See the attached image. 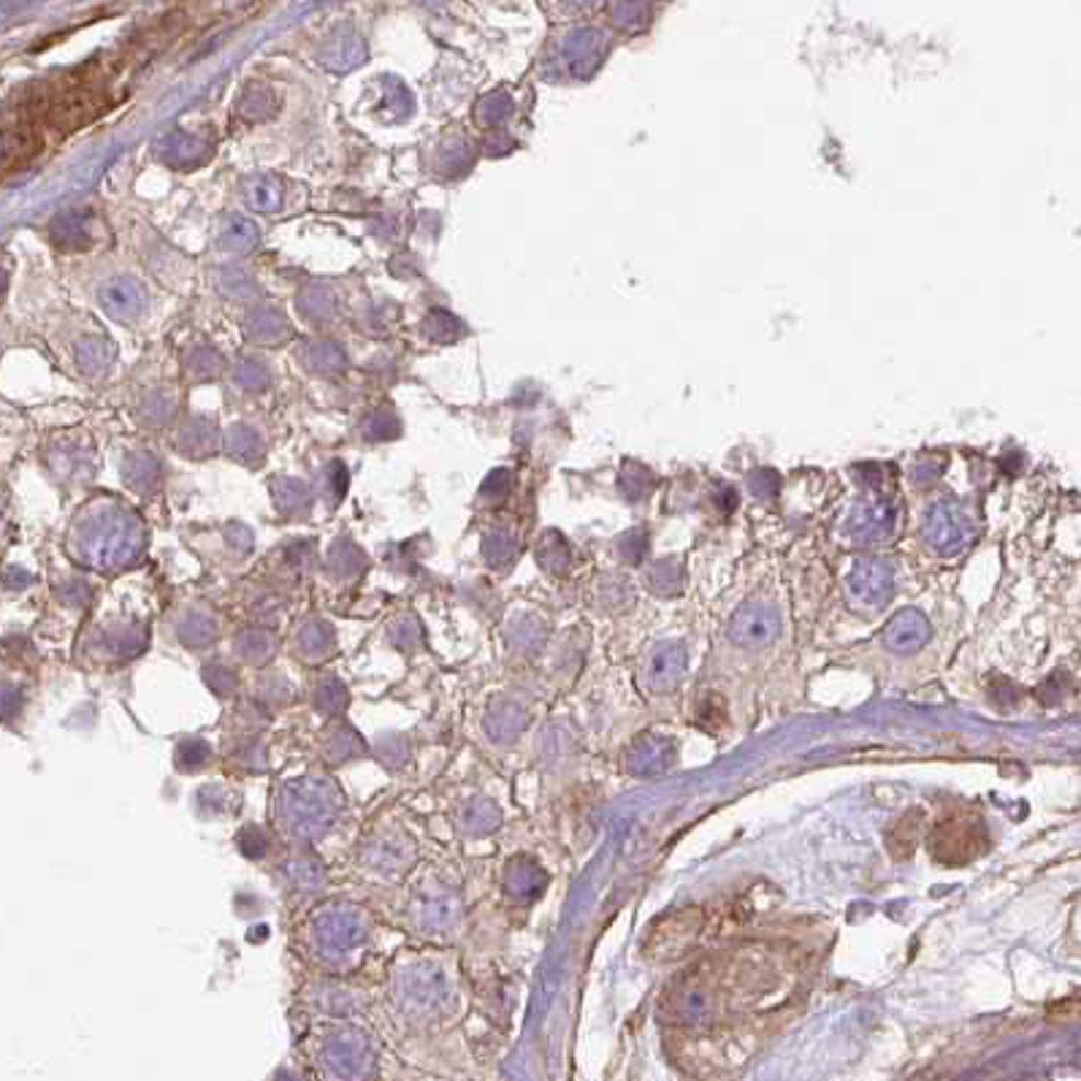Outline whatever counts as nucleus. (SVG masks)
Masks as SVG:
<instances>
[{
    "label": "nucleus",
    "mask_w": 1081,
    "mask_h": 1081,
    "mask_svg": "<svg viewBox=\"0 0 1081 1081\" xmlns=\"http://www.w3.org/2000/svg\"><path fill=\"white\" fill-rule=\"evenodd\" d=\"M916 822L910 816L903 818V822H897L895 824V829L890 833V851L895 853V857H908V853H914V844H916Z\"/></svg>",
    "instance_id": "obj_15"
},
{
    "label": "nucleus",
    "mask_w": 1081,
    "mask_h": 1081,
    "mask_svg": "<svg viewBox=\"0 0 1081 1081\" xmlns=\"http://www.w3.org/2000/svg\"><path fill=\"white\" fill-rule=\"evenodd\" d=\"M670 759H673V743L656 735H646L631 745L629 770L635 776H653V772H662Z\"/></svg>",
    "instance_id": "obj_13"
},
{
    "label": "nucleus",
    "mask_w": 1081,
    "mask_h": 1081,
    "mask_svg": "<svg viewBox=\"0 0 1081 1081\" xmlns=\"http://www.w3.org/2000/svg\"><path fill=\"white\" fill-rule=\"evenodd\" d=\"M497 818H499V813L493 811L488 802H483V805L469 807V816H466V822H469L472 833H488V829L497 824Z\"/></svg>",
    "instance_id": "obj_17"
},
{
    "label": "nucleus",
    "mask_w": 1081,
    "mask_h": 1081,
    "mask_svg": "<svg viewBox=\"0 0 1081 1081\" xmlns=\"http://www.w3.org/2000/svg\"><path fill=\"white\" fill-rule=\"evenodd\" d=\"M895 591V572L881 559H859L846 574V600L853 611H881Z\"/></svg>",
    "instance_id": "obj_4"
},
{
    "label": "nucleus",
    "mask_w": 1081,
    "mask_h": 1081,
    "mask_svg": "<svg viewBox=\"0 0 1081 1081\" xmlns=\"http://www.w3.org/2000/svg\"><path fill=\"white\" fill-rule=\"evenodd\" d=\"M932 635V626L927 621V616L916 607H906V611L897 613L884 629V642L886 648H892L895 653H910L919 651L921 646H927Z\"/></svg>",
    "instance_id": "obj_10"
},
{
    "label": "nucleus",
    "mask_w": 1081,
    "mask_h": 1081,
    "mask_svg": "<svg viewBox=\"0 0 1081 1081\" xmlns=\"http://www.w3.org/2000/svg\"><path fill=\"white\" fill-rule=\"evenodd\" d=\"M323 1060L334 1077H363V1066H369V1051L361 1038H334L323 1051Z\"/></svg>",
    "instance_id": "obj_12"
},
{
    "label": "nucleus",
    "mask_w": 1081,
    "mask_h": 1081,
    "mask_svg": "<svg viewBox=\"0 0 1081 1081\" xmlns=\"http://www.w3.org/2000/svg\"><path fill=\"white\" fill-rule=\"evenodd\" d=\"M369 862H372V868H377V870H396V868H402V862H404L402 844H380V846H372V851H369Z\"/></svg>",
    "instance_id": "obj_16"
},
{
    "label": "nucleus",
    "mask_w": 1081,
    "mask_h": 1081,
    "mask_svg": "<svg viewBox=\"0 0 1081 1081\" xmlns=\"http://www.w3.org/2000/svg\"><path fill=\"white\" fill-rule=\"evenodd\" d=\"M361 919L356 914H347V910H328L315 921V941L332 954L350 952L352 946L361 943Z\"/></svg>",
    "instance_id": "obj_9"
},
{
    "label": "nucleus",
    "mask_w": 1081,
    "mask_h": 1081,
    "mask_svg": "<svg viewBox=\"0 0 1081 1081\" xmlns=\"http://www.w3.org/2000/svg\"><path fill=\"white\" fill-rule=\"evenodd\" d=\"M508 884H510V890L515 892V895H534V892H537L539 886L545 884V875L539 873L534 864L518 862V864H512V870L508 875Z\"/></svg>",
    "instance_id": "obj_14"
},
{
    "label": "nucleus",
    "mask_w": 1081,
    "mask_h": 1081,
    "mask_svg": "<svg viewBox=\"0 0 1081 1081\" xmlns=\"http://www.w3.org/2000/svg\"><path fill=\"white\" fill-rule=\"evenodd\" d=\"M895 526V510L884 499H868L851 510L846 521V537L853 545H875Z\"/></svg>",
    "instance_id": "obj_8"
},
{
    "label": "nucleus",
    "mask_w": 1081,
    "mask_h": 1081,
    "mask_svg": "<svg viewBox=\"0 0 1081 1081\" xmlns=\"http://www.w3.org/2000/svg\"><path fill=\"white\" fill-rule=\"evenodd\" d=\"M339 813V794L326 781L290 783L280 797V816L290 833L301 838H317L334 824Z\"/></svg>",
    "instance_id": "obj_1"
},
{
    "label": "nucleus",
    "mask_w": 1081,
    "mask_h": 1081,
    "mask_svg": "<svg viewBox=\"0 0 1081 1081\" xmlns=\"http://www.w3.org/2000/svg\"><path fill=\"white\" fill-rule=\"evenodd\" d=\"M730 640L740 648H762L772 642L781 631V616L770 605H745L730 618Z\"/></svg>",
    "instance_id": "obj_7"
},
{
    "label": "nucleus",
    "mask_w": 1081,
    "mask_h": 1081,
    "mask_svg": "<svg viewBox=\"0 0 1081 1081\" xmlns=\"http://www.w3.org/2000/svg\"><path fill=\"white\" fill-rule=\"evenodd\" d=\"M702 927L705 914L699 908H681L675 914L662 916L648 930L646 957L656 960V963H670V960L683 957L697 943Z\"/></svg>",
    "instance_id": "obj_2"
},
{
    "label": "nucleus",
    "mask_w": 1081,
    "mask_h": 1081,
    "mask_svg": "<svg viewBox=\"0 0 1081 1081\" xmlns=\"http://www.w3.org/2000/svg\"><path fill=\"white\" fill-rule=\"evenodd\" d=\"M686 648L681 642H664L648 659V686L653 691H670L681 683L683 675H686Z\"/></svg>",
    "instance_id": "obj_11"
},
{
    "label": "nucleus",
    "mask_w": 1081,
    "mask_h": 1081,
    "mask_svg": "<svg viewBox=\"0 0 1081 1081\" xmlns=\"http://www.w3.org/2000/svg\"><path fill=\"white\" fill-rule=\"evenodd\" d=\"M921 532H925L927 545H930L935 554L954 556L960 554V550H965L967 543H970L973 523L957 504L938 502L932 504L930 512H927Z\"/></svg>",
    "instance_id": "obj_5"
},
{
    "label": "nucleus",
    "mask_w": 1081,
    "mask_h": 1081,
    "mask_svg": "<svg viewBox=\"0 0 1081 1081\" xmlns=\"http://www.w3.org/2000/svg\"><path fill=\"white\" fill-rule=\"evenodd\" d=\"M398 1003L407 1014H434L447 1003V984L440 973L429 967H412L398 978Z\"/></svg>",
    "instance_id": "obj_6"
},
{
    "label": "nucleus",
    "mask_w": 1081,
    "mask_h": 1081,
    "mask_svg": "<svg viewBox=\"0 0 1081 1081\" xmlns=\"http://www.w3.org/2000/svg\"><path fill=\"white\" fill-rule=\"evenodd\" d=\"M987 846V829L973 818H949L930 835V853L941 864L973 862Z\"/></svg>",
    "instance_id": "obj_3"
}]
</instances>
